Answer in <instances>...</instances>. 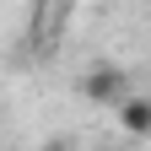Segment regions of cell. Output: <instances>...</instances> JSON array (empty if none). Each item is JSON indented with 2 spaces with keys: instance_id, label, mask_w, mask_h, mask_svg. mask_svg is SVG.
Listing matches in <instances>:
<instances>
[{
  "instance_id": "6da1fadb",
  "label": "cell",
  "mask_w": 151,
  "mask_h": 151,
  "mask_svg": "<svg viewBox=\"0 0 151 151\" xmlns=\"http://www.w3.org/2000/svg\"><path fill=\"white\" fill-rule=\"evenodd\" d=\"M76 92H81L86 103H113V108H124L135 92H129V76L119 65H92L81 81H76Z\"/></svg>"
},
{
  "instance_id": "7a4b0ae2",
  "label": "cell",
  "mask_w": 151,
  "mask_h": 151,
  "mask_svg": "<svg viewBox=\"0 0 151 151\" xmlns=\"http://www.w3.org/2000/svg\"><path fill=\"white\" fill-rule=\"evenodd\" d=\"M119 119H124L129 135H151V97H140V92H135V97L119 108Z\"/></svg>"
}]
</instances>
